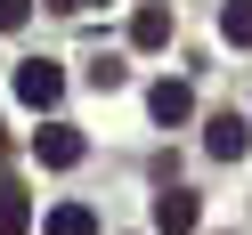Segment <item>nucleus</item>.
<instances>
[{
  "instance_id": "nucleus-11",
  "label": "nucleus",
  "mask_w": 252,
  "mask_h": 235,
  "mask_svg": "<svg viewBox=\"0 0 252 235\" xmlns=\"http://www.w3.org/2000/svg\"><path fill=\"white\" fill-rule=\"evenodd\" d=\"M49 8H65V17H82V8H98V0H49Z\"/></svg>"
},
{
  "instance_id": "nucleus-10",
  "label": "nucleus",
  "mask_w": 252,
  "mask_h": 235,
  "mask_svg": "<svg viewBox=\"0 0 252 235\" xmlns=\"http://www.w3.org/2000/svg\"><path fill=\"white\" fill-rule=\"evenodd\" d=\"M25 17H33V0H0V33H17Z\"/></svg>"
},
{
  "instance_id": "nucleus-8",
  "label": "nucleus",
  "mask_w": 252,
  "mask_h": 235,
  "mask_svg": "<svg viewBox=\"0 0 252 235\" xmlns=\"http://www.w3.org/2000/svg\"><path fill=\"white\" fill-rule=\"evenodd\" d=\"M220 33H228L236 49H252V0H228V8H220Z\"/></svg>"
},
{
  "instance_id": "nucleus-1",
  "label": "nucleus",
  "mask_w": 252,
  "mask_h": 235,
  "mask_svg": "<svg viewBox=\"0 0 252 235\" xmlns=\"http://www.w3.org/2000/svg\"><path fill=\"white\" fill-rule=\"evenodd\" d=\"M17 98H25V105H41V114H49V105L65 98V73H57L49 57H33V65H17Z\"/></svg>"
},
{
  "instance_id": "nucleus-6",
  "label": "nucleus",
  "mask_w": 252,
  "mask_h": 235,
  "mask_svg": "<svg viewBox=\"0 0 252 235\" xmlns=\"http://www.w3.org/2000/svg\"><path fill=\"white\" fill-rule=\"evenodd\" d=\"M155 122H187V114H195V89H187V81H155Z\"/></svg>"
},
{
  "instance_id": "nucleus-4",
  "label": "nucleus",
  "mask_w": 252,
  "mask_h": 235,
  "mask_svg": "<svg viewBox=\"0 0 252 235\" xmlns=\"http://www.w3.org/2000/svg\"><path fill=\"white\" fill-rule=\"evenodd\" d=\"M130 41H138V49H163V41H171V8H163V0H147V8L130 17Z\"/></svg>"
},
{
  "instance_id": "nucleus-5",
  "label": "nucleus",
  "mask_w": 252,
  "mask_h": 235,
  "mask_svg": "<svg viewBox=\"0 0 252 235\" xmlns=\"http://www.w3.org/2000/svg\"><path fill=\"white\" fill-rule=\"evenodd\" d=\"M203 146H212V154H220V162H236V154H244V146H252V130H244V122H236V114H220V122H212V130H203Z\"/></svg>"
},
{
  "instance_id": "nucleus-7",
  "label": "nucleus",
  "mask_w": 252,
  "mask_h": 235,
  "mask_svg": "<svg viewBox=\"0 0 252 235\" xmlns=\"http://www.w3.org/2000/svg\"><path fill=\"white\" fill-rule=\"evenodd\" d=\"M25 227H33V203L17 179H0V235H25Z\"/></svg>"
},
{
  "instance_id": "nucleus-12",
  "label": "nucleus",
  "mask_w": 252,
  "mask_h": 235,
  "mask_svg": "<svg viewBox=\"0 0 252 235\" xmlns=\"http://www.w3.org/2000/svg\"><path fill=\"white\" fill-rule=\"evenodd\" d=\"M0 146H8V130H0Z\"/></svg>"
},
{
  "instance_id": "nucleus-2",
  "label": "nucleus",
  "mask_w": 252,
  "mask_h": 235,
  "mask_svg": "<svg viewBox=\"0 0 252 235\" xmlns=\"http://www.w3.org/2000/svg\"><path fill=\"white\" fill-rule=\"evenodd\" d=\"M33 154H41L49 170H73V162H82V130H73V122H49V130L33 138Z\"/></svg>"
},
{
  "instance_id": "nucleus-9",
  "label": "nucleus",
  "mask_w": 252,
  "mask_h": 235,
  "mask_svg": "<svg viewBox=\"0 0 252 235\" xmlns=\"http://www.w3.org/2000/svg\"><path fill=\"white\" fill-rule=\"evenodd\" d=\"M49 235H98V219H90L82 203H57V211H49Z\"/></svg>"
},
{
  "instance_id": "nucleus-3",
  "label": "nucleus",
  "mask_w": 252,
  "mask_h": 235,
  "mask_svg": "<svg viewBox=\"0 0 252 235\" xmlns=\"http://www.w3.org/2000/svg\"><path fill=\"white\" fill-rule=\"evenodd\" d=\"M195 195H187V186H163V195H155V227H163V235H195Z\"/></svg>"
}]
</instances>
